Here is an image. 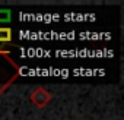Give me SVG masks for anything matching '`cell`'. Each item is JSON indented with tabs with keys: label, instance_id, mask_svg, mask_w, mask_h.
<instances>
[{
	"label": "cell",
	"instance_id": "cell-1",
	"mask_svg": "<svg viewBox=\"0 0 124 120\" xmlns=\"http://www.w3.org/2000/svg\"><path fill=\"white\" fill-rule=\"evenodd\" d=\"M21 75V68L10 56V51L0 47V95Z\"/></svg>",
	"mask_w": 124,
	"mask_h": 120
},
{
	"label": "cell",
	"instance_id": "cell-2",
	"mask_svg": "<svg viewBox=\"0 0 124 120\" xmlns=\"http://www.w3.org/2000/svg\"><path fill=\"white\" fill-rule=\"evenodd\" d=\"M29 100H31L32 104H35L37 107L41 108V107H45V105L51 101V94H50L45 88H42V86H37V88L31 92Z\"/></svg>",
	"mask_w": 124,
	"mask_h": 120
},
{
	"label": "cell",
	"instance_id": "cell-3",
	"mask_svg": "<svg viewBox=\"0 0 124 120\" xmlns=\"http://www.w3.org/2000/svg\"><path fill=\"white\" fill-rule=\"evenodd\" d=\"M13 38V34H12V29L8 28V26H0V44L3 43H10Z\"/></svg>",
	"mask_w": 124,
	"mask_h": 120
},
{
	"label": "cell",
	"instance_id": "cell-4",
	"mask_svg": "<svg viewBox=\"0 0 124 120\" xmlns=\"http://www.w3.org/2000/svg\"><path fill=\"white\" fill-rule=\"evenodd\" d=\"M10 16H12V13L9 9H0V22H9Z\"/></svg>",
	"mask_w": 124,
	"mask_h": 120
}]
</instances>
